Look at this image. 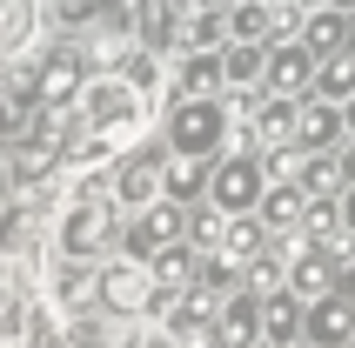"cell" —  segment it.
Instances as JSON below:
<instances>
[{
  "instance_id": "d590c367",
  "label": "cell",
  "mask_w": 355,
  "mask_h": 348,
  "mask_svg": "<svg viewBox=\"0 0 355 348\" xmlns=\"http://www.w3.org/2000/svg\"><path fill=\"white\" fill-rule=\"evenodd\" d=\"M7 188H14V174H7V155H0V208H7Z\"/></svg>"
},
{
  "instance_id": "f546056e",
  "label": "cell",
  "mask_w": 355,
  "mask_h": 348,
  "mask_svg": "<svg viewBox=\"0 0 355 348\" xmlns=\"http://www.w3.org/2000/svg\"><path fill=\"white\" fill-rule=\"evenodd\" d=\"M336 214H342V228L355 234V181H342V188H336Z\"/></svg>"
},
{
  "instance_id": "8992f818",
  "label": "cell",
  "mask_w": 355,
  "mask_h": 348,
  "mask_svg": "<svg viewBox=\"0 0 355 348\" xmlns=\"http://www.w3.org/2000/svg\"><path fill=\"white\" fill-rule=\"evenodd\" d=\"M121 241H128L135 261H148V254L168 248V241H188V208H181L175 194H155L148 208H135V221L121 228Z\"/></svg>"
},
{
  "instance_id": "cb8c5ba5",
  "label": "cell",
  "mask_w": 355,
  "mask_h": 348,
  "mask_svg": "<svg viewBox=\"0 0 355 348\" xmlns=\"http://www.w3.org/2000/svg\"><path fill=\"white\" fill-rule=\"evenodd\" d=\"M141 47H168V40H181V7L175 0H148V7H141Z\"/></svg>"
},
{
  "instance_id": "30bf717a",
  "label": "cell",
  "mask_w": 355,
  "mask_h": 348,
  "mask_svg": "<svg viewBox=\"0 0 355 348\" xmlns=\"http://www.w3.org/2000/svg\"><path fill=\"white\" fill-rule=\"evenodd\" d=\"M255 342H261V295L228 288L215 308V348H255Z\"/></svg>"
},
{
  "instance_id": "b9f144b4",
  "label": "cell",
  "mask_w": 355,
  "mask_h": 348,
  "mask_svg": "<svg viewBox=\"0 0 355 348\" xmlns=\"http://www.w3.org/2000/svg\"><path fill=\"white\" fill-rule=\"evenodd\" d=\"M268 7H275V0H268Z\"/></svg>"
},
{
  "instance_id": "ffe728a7",
  "label": "cell",
  "mask_w": 355,
  "mask_h": 348,
  "mask_svg": "<svg viewBox=\"0 0 355 348\" xmlns=\"http://www.w3.org/2000/svg\"><path fill=\"white\" fill-rule=\"evenodd\" d=\"M221 27H228V40H268L275 7H268V0H228V7H221Z\"/></svg>"
},
{
  "instance_id": "7bdbcfd3",
  "label": "cell",
  "mask_w": 355,
  "mask_h": 348,
  "mask_svg": "<svg viewBox=\"0 0 355 348\" xmlns=\"http://www.w3.org/2000/svg\"><path fill=\"white\" fill-rule=\"evenodd\" d=\"M349 348H355V342H349Z\"/></svg>"
},
{
  "instance_id": "9c48e42d",
  "label": "cell",
  "mask_w": 355,
  "mask_h": 348,
  "mask_svg": "<svg viewBox=\"0 0 355 348\" xmlns=\"http://www.w3.org/2000/svg\"><path fill=\"white\" fill-rule=\"evenodd\" d=\"M336 268H342V254L336 248H315V241H295L288 248V268H282V288L302 295V302H315V295L336 288Z\"/></svg>"
},
{
  "instance_id": "ac0fdd59",
  "label": "cell",
  "mask_w": 355,
  "mask_h": 348,
  "mask_svg": "<svg viewBox=\"0 0 355 348\" xmlns=\"http://www.w3.org/2000/svg\"><path fill=\"white\" fill-rule=\"evenodd\" d=\"M175 94H221V47H188L181 54Z\"/></svg>"
},
{
  "instance_id": "5b68a950",
  "label": "cell",
  "mask_w": 355,
  "mask_h": 348,
  "mask_svg": "<svg viewBox=\"0 0 355 348\" xmlns=\"http://www.w3.org/2000/svg\"><path fill=\"white\" fill-rule=\"evenodd\" d=\"M94 302L107 315H148V302H155V281H148V261H94Z\"/></svg>"
},
{
  "instance_id": "d6986e66",
  "label": "cell",
  "mask_w": 355,
  "mask_h": 348,
  "mask_svg": "<svg viewBox=\"0 0 355 348\" xmlns=\"http://www.w3.org/2000/svg\"><path fill=\"white\" fill-rule=\"evenodd\" d=\"M261 47L268 40H221V87H261Z\"/></svg>"
},
{
  "instance_id": "4316f807",
  "label": "cell",
  "mask_w": 355,
  "mask_h": 348,
  "mask_svg": "<svg viewBox=\"0 0 355 348\" xmlns=\"http://www.w3.org/2000/svg\"><path fill=\"white\" fill-rule=\"evenodd\" d=\"M161 194H175V201H201V194H208V161H175V168L161 174Z\"/></svg>"
},
{
  "instance_id": "7c38bea8",
  "label": "cell",
  "mask_w": 355,
  "mask_h": 348,
  "mask_svg": "<svg viewBox=\"0 0 355 348\" xmlns=\"http://www.w3.org/2000/svg\"><path fill=\"white\" fill-rule=\"evenodd\" d=\"M295 40H302L315 60H322V54H349V14H342V7H329V0H315V7L302 14Z\"/></svg>"
},
{
  "instance_id": "3957f363",
  "label": "cell",
  "mask_w": 355,
  "mask_h": 348,
  "mask_svg": "<svg viewBox=\"0 0 355 348\" xmlns=\"http://www.w3.org/2000/svg\"><path fill=\"white\" fill-rule=\"evenodd\" d=\"M114 241H121L114 194H74L54 221V254H67V261H107Z\"/></svg>"
},
{
  "instance_id": "4fadbf2b",
  "label": "cell",
  "mask_w": 355,
  "mask_h": 348,
  "mask_svg": "<svg viewBox=\"0 0 355 348\" xmlns=\"http://www.w3.org/2000/svg\"><path fill=\"white\" fill-rule=\"evenodd\" d=\"M342 141V101H322V94H302L295 107V148H336Z\"/></svg>"
},
{
  "instance_id": "836d02e7",
  "label": "cell",
  "mask_w": 355,
  "mask_h": 348,
  "mask_svg": "<svg viewBox=\"0 0 355 348\" xmlns=\"http://www.w3.org/2000/svg\"><path fill=\"white\" fill-rule=\"evenodd\" d=\"M342 134H349V141H355V94H349V101H342Z\"/></svg>"
},
{
  "instance_id": "1f68e13d",
  "label": "cell",
  "mask_w": 355,
  "mask_h": 348,
  "mask_svg": "<svg viewBox=\"0 0 355 348\" xmlns=\"http://www.w3.org/2000/svg\"><path fill=\"white\" fill-rule=\"evenodd\" d=\"M87 7H94V0H60V14H67V20H87Z\"/></svg>"
},
{
  "instance_id": "ba28073f",
  "label": "cell",
  "mask_w": 355,
  "mask_h": 348,
  "mask_svg": "<svg viewBox=\"0 0 355 348\" xmlns=\"http://www.w3.org/2000/svg\"><path fill=\"white\" fill-rule=\"evenodd\" d=\"M302 342H315V348H349V342H355V302H349L342 288L302 302Z\"/></svg>"
},
{
  "instance_id": "8fae6325",
  "label": "cell",
  "mask_w": 355,
  "mask_h": 348,
  "mask_svg": "<svg viewBox=\"0 0 355 348\" xmlns=\"http://www.w3.org/2000/svg\"><path fill=\"white\" fill-rule=\"evenodd\" d=\"M161 174H168V155H135V161H121L114 168V208L121 214H135V208H148V201H155L161 194Z\"/></svg>"
},
{
  "instance_id": "f35d334b",
  "label": "cell",
  "mask_w": 355,
  "mask_h": 348,
  "mask_svg": "<svg viewBox=\"0 0 355 348\" xmlns=\"http://www.w3.org/2000/svg\"><path fill=\"white\" fill-rule=\"evenodd\" d=\"M201 7H228V0H201Z\"/></svg>"
},
{
  "instance_id": "74e56055",
  "label": "cell",
  "mask_w": 355,
  "mask_h": 348,
  "mask_svg": "<svg viewBox=\"0 0 355 348\" xmlns=\"http://www.w3.org/2000/svg\"><path fill=\"white\" fill-rule=\"evenodd\" d=\"M288 348H315V342H302V335H295V342H288Z\"/></svg>"
},
{
  "instance_id": "603a6c76",
  "label": "cell",
  "mask_w": 355,
  "mask_h": 348,
  "mask_svg": "<svg viewBox=\"0 0 355 348\" xmlns=\"http://www.w3.org/2000/svg\"><path fill=\"white\" fill-rule=\"evenodd\" d=\"M34 40V0H0V60Z\"/></svg>"
},
{
  "instance_id": "8d00e7d4",
  "label": "cell",
  "mask_w": 355,
  "mask_h": 348,
  "mask_svg": "<svg viewBox=\"0 0 355 348\" xmlns=\"http://www.w3.org/2000/svg\"><path fill=\"white\" fill-rule=\"evenodd\" d=\"M0 302H7V261H0Z\"/></svg>"
},
{
  "instance_id": "484cf974",
  "label": "cell",
  "mask_w": 355,
  "mask_h": 348,
  "mask_svg": "<svg viewBox=\"0 0 355 348\" xmlns=\"http://www.w3.org/2000/svg\"><path fill=\"white\" fill-rule=\"evenodd\" d=\"M181 40H188V47H221V40H228V27H221V7H188V20H181Z\"/></svg>"
},
{
  "instance_id": "44dd1931",
  "label": "cell",
  "mask_w": 355,
  "mask_h": 348,
  "mask_svg": "<svg viewBox=\"0 0 355 348\" xmlns=\"http://www.w3.org/2000/svg\"><path fill=\"white\" fill-rule=\"evenodd\" d=\"M47 288H54L60 308H87V302H94V261H67V254H60V268H54Z\"/></svg>"
},
{
  "instance_id": "ab89813d",
  "label": "cell",
  "mask_w": 355,
  "mask_h": 348,
  "mask_svg": "<svg viewBox=\"0 0 355 348\" xmlns=\"http://www.w3.org/2000/svg\"><path fill=\"white\" fill-rule=\"evenodd\" d=\"M80 348H101V342H80Z\"/></svg>"
},
{
  "instance_id": "7402d4cb",
  "label": "cell",
  "mask_w": 355,
  "mask_h": 348,
  "mask_svg": "<svg viewBox=\"0 0 355 348\" xmlns=\"http://www.w3.org/2000/svg\"><path fill=\"white\" fill-rule=\"evenodd\" d=\"M309 94L349 101V94H355V54H322V60H315V80H309Z\"/></svg>"
},
{
  "instance_id": "6da1fadb",
  "label": "cell",
  "mask_w": 355,
  "mask_h": 348,
  "mask_svg": "<svg viewBox=\"0 0 355 348\" xmlns=\"http://www.w3.org/2000/svg\"><path fill=\"white\" fill-rule=\"evenodd\" d=\"M74 121H80V148L67 161H80V168L114 161L121 141H135L148 128V94L128 74H94V80H80V94H74Z\"/></svg>"
},
{
  "instance_id": "2e32d148",
  "label": "cell",
  "mask_w": 355,
  "mask_h": 348,
  "mask_svg": "<svg viewBox=\"0 0 355 348\" xmlns=\"http://www.w3.org/2000/svg\"><path fill=\"white\" fill-rule=\"evenodd\" d=\"M195 241H168V248L148 254V281H155V295H181L188 281H195Z\"/></svg>"
},
{
  "instance_id": "9a60e30c",
  "label": "cell",
  "mask_w": 355,
  "mask_h": 348,
  "mask_svg": "<svg viewBox=\"0 0 355 348\" xmlns=\"http://www.w3.org/2000/svg\"><path fill=\"white\" fill-rule=\"evenodd\" d=\"M67 168V155H60V141L54 134H40V141H20L14 155H7V174H14L20 188H40L47 174H60Z\"/></svg>"
},
{
  "instance_id": "e575fe53",
  "label": "cell",
  "mask_w": 355,
  "mask_h": 348,
  "mask_svg": "<svg viewBox=\"0 0 355 348\" xmlns=\"http://www.w3.org/2000/svg\"><path fill=\"white\" fill-rule=\"evenodd\" d=\"M107 7H121V20H135L141 7H148V0H107Z\"/></svg>"
},
{
  "instance_id": "60d3db41",
  "label": "cell",
  "mask_w": 355,
  "mask_h": 348,
  "mask_svg": "<svg viewBox=\"0 0 355 348\" xmlns=\"http://www.w3.org/2000/svg\"><path fill=\"white\" fill-rule=\"evenodd\" d=\"M255 348H275V342H255Z\"/></svg>"
},
{
  "instance_id": "83f0119b",
  "label": "cell",
  "mask_w": 355,
  "mask_h": 348,
  "mask_svg": "<svg viewBox=\"0 0 355 348\" xmlns=\"http://www.w3.org/2000/svg\"><path fill=\"white\" fill-rule=\"evenodd\" d=\"M221 221H228V214H221L215 201H201V208L188 214V241H195V254H201V248H215V234H221Z\"/></svg>"
},
{
  "instance_id": "277c9868",
  "label": "cell",
  "mask_w": 355,
  "mask_h": 348,
  "mask_svg": "<svg viewBox=\"0 0 355 348\" xmlns=\"http://www.w3.org/2000/svg\"><path fill=\"white\" fill-rule=\"evenodd\" d=\"M261 188H268V168H261V148H221L215 161H208V194L201 201H215L221 214H241V208H255Z\"/></svg>"
},
{
  "instance_id": "5bb4252c",
  "label": "cell",
  "mask_w": 355,
  "mask_h": 348,
  "mask_svg": "<svg viewBox=\"0 0 355 348\" xmlns=\"http://www.w3.org/2000/svg\"><path fill=\"white\" fill-rule=\"evenodd\" d=\"M302 208H309V194H302L295 181H268V188H261V201H255L261 228H268V234H282V241H295V228H302Z\"/></svg>"
},
{
  "instance_id": "4dcf8cb0",
  "label": "cell",
  "mask_w": 355,
  "mask_h": 348,
  "mask_svg": "<svg viewBox=\"0 0 355 348\" xmlns=\"http://www.w3.org/2000/svg\"><path fill=\"white\" fill-rule=\"evenodd\" d=\"M336 288H342V295H349V302H355V248H349V261H342V268H336Z\"/></svg>"
},
{
  "instance_id": "d6a6232c",
  "label": "cell",
  "mask_w": 355,
  "mask_h": 348,
  "mask_svg": "<svg viewBox=\"0 0 355 348\" xmlns=\"http://www.w3.org/2000/svg\"><path fill=\"white\" fill-rule=\"evenodd\" d=\"M135 348H175V335H168V329H161V335H141Z\"/></svg>"
},
{
  "instance_id": "7a4b0ae2",
  "label": "cell",
  "mask_w": 355,
  "mask_h": 348,
  "mask_svg": "<svg viewBox=\"0 0 355 348\" xmlns=\"http://www.w3.org/2000/svg\"><path fill=\"white\" fill-rule=\"evenodd\" d=\"M235 134L221 94H175L168 107V161H215Z\"/></svg>"
},
{
  "instance_id": "f1b7e54d",
  "label": "cell",
  "mask_w": 355,
  "mask_h": 348,
  "mask_svg": "<svg viewBox=\"0 0 355 348\" xmlns=\"http://www.w3.org/2000/svg\"><path fill=\"white\" fill-rule=\"evenodd\" d=\"M0 348H27V315L14 302H0Z\"/></svg>"
},
{
  "instance_id": "52a82bcc",
  "label": "cell",
  "mask_w": 355,
  "mask_h": 348,
  "mask_svg": "<svg viewBox=\"0 0 355 348\" xmlns=\"http://www.w3.org/2000/svg\"><path fill=\"white\" fill-rule=\"evenodd\" d=\"M309 80H315V54H309L295 34H282V40L261 47V87H268V94H295L302 101Z\"/></svg>"
},
{
  "instance_id": "e0dca14e",
  "label": "cell",
  "mask_w": 355,
  "mask_h": 348,
  "mask_svg": "<svg viewBox=\"0 0 355 348\" xmlns=\"http://www.w3.org/2000/svg\"><path fill=\"white\" fill-rule=\"evenodd\" d=\"M295 335H302V295H288V288H268V295H261V342L288 348Z\"/></svg>"
},
{
  "instance_id": "d4e9b609",
  "label": "cell",
  "mask_w": 355,
  "mask_h": 348,
  "mask_svg": "<svg viewBox=\"0 0 355 348\" xmlns=\"http://www.w3.org/2000/svg\"><path fill=\"white\" fill-rule=\"evenodd\" d=\"M74 94H80V60H74V54L47 60V74H40V101L60 107V101H74Z\"/></svg>"
}]
</instances>
